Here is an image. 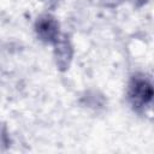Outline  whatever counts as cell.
I'll use <instances>...</instances> for the list:
<instances>
[{
    "instance_id": "5",
    "label": "cell",
    "mask_w": 154,
    "mask_h": 154,
    "mask_svg": "<svg viewBox=\"0 0 154 154\" xmlns=\"http://www.w3.org/2000/svg\"><path fill=\"white\" fill-rule=\"evenodd\" d=\"M45 7L51 12V11H55L58 7H60V5L64 2V0H42Z\"/></svg>"
},
{
    "instance_id": "2",
    "label": "cell",
    "mask_w": 154,
    "mask_h": 154,
    "mask_svg": "<svg viewBox=\"0 0 154 154\" xmlns=\"http://www.w3.org/2000/svg\"><path fill=\"white\" fill-rule=\"evenodd\" d=\"M34 32L36 38L43 45H53L61 34L58 18L49 11L40 13L34 20Z\"/></svg>"
},
{
    "instance_id": "1",
    "label": "cell",
    "mask_w": 154,
    "mask_h": 154,
    "mask_svg": "<svg viewBox=\"0 0 154 154\" xmlns=\"http://www.w3.org/2000/svg\"><path fill=\"white\" fill-rule=\"evenodd\" d=\"M154 89L150 77L143 72H134L126 84V100L137 113H144L152 106Z\"/></svg>"
},
{
    "instance_id": "4",
    "label": "cell",
    "mask_w": 154,
    "mask_h": 154,
    "mask_svg": "<svg viewBox=\"0 0 154 154\" xmlns=\"http://www.w3.org/2000/svg\"><path fill=\"white\" fill-rule=\"evenodd\" d=\"M12 146V138L8 126L5 122L0 120V152H6Z\"/></svg>"
},
{
    "instance_id": "3",
    "label": "cell",
    "mask_w": 154,
    "mask_h": 154,
    "mask_svg": "<svg viewBox=\"0 0 154 154\" xmlns=\"http://www.w3.org/2000/svg\"><path fill=\"white\" fill-rule=\"evenodd\" d=\"M53 46V61L59 72L70 70L75 57V47L69 34L61 32Z\"/></svg>"
}]
</instances>
